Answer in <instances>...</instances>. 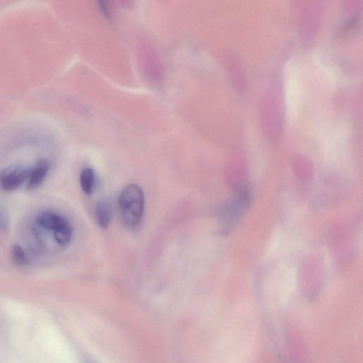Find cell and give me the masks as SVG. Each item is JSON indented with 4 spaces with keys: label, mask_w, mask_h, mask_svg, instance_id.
<instances>
[{
    "label": "cell",
    "mask_w": 363,
    "mask_h": 363,
    "mask_svg": "<svg viewBox=\"0 0 363 363\" xmlns=\"http://www.w3.org/2000/svg\"><path fill=\"white\" fill-rule=\"evenodd\" d=\"M250 193L247 188L240 192L235 199L222 208L219 217V231L222 235L228 234L236 225L249 207Z\"/></svg>",
    "instance_id": "7a4b0ae2"
},
{
    "label": "cell",
    "mask_w": 363,
    "mask_h": 363,
    "mask_svg": "<svg viewBox=\"0 0 363 363\" xmlns=\"http://www.w3.org/2000/svg\"><path fill=\"white\" fill-rule=\"evenodd\" d=\"M11 256L14 262L18 266L28 264V259L23 249L19 245H13L11 248Z\"/></svg>",
    "instance_id": "ba28073f"
},
{
    "label": "cell",
    "mask_w": 363,
    "mask_h": 363,
    "mask_svg": "<svg viewBox=\"0 0 363 363\" xmlns=\"http://www.w3.org/2000/svg\"><path fill=\"white\" fill-rule=\"evenodd\" d=\"M49 169L50 163L44 159L38 160L33 167H30L27 189L29 190L37 189L46 177Z\"/></svg>",
    "instance_id": "5b68a950"
},
{
    "label": "cell",
    "mask_w": 363,
    "mask_h": 363,
    "mask_svg": "<svg viewBox=\"0 0 363 363\" xmlns=\"http://www.w3.org/2000/svg\"><path fill=\"white\" fill-rule=\"evenodd\" d=\"M94 216L98 225L103 229H106L113 217V207L106 200L97 202L94 207Z\"/></svg>",
    "instance_id": "8992f818"
},
{
    "label": "cell",
    "mask_w": 363,
    "mask_h": 363,
    "mask_svg": "<svg viewBox=\"0 0 363 363\" xmlns=\"http://www.w3.org/2000/svg\"><path fill=\"white\" fill-rule=\"evenodd\" d=\"M79 183L84 194H91L96 185V177L94 171L90 167L83 169L79 175Z\"/></svg>",
    "instance_id": "52a82bcc"
},
{
    "label": "cell",
    "mask_w": 363,
    "mask_h": 363,
    "mask_svg": "<svg viewBox=\"0 0 363 363\" xmlns=\"http://www.w3.org/2000/svg\"><path fill=\"white\" fill-rule=\"evenodd\" d=\"M118 212L123 225L129 229L138 227L143 216L144 193L136 184H130L121 191L118 201Z\"/></svg>",
    "instance_id": "6da1fadb"
},
{
    "label": "cell",
    "mask_w": 363,
    "mask_h": 363,
    "mask_svg": "<svg viewBox=\"0 0 363 363\" xmlns=\"http://www.w3.org/2000/svg\"><path fill=\"white\" fill-rule=\"evenodd\" d=\"M30 167L11 166L5 168L0 174V186L7 191L17 189L23 183L27 182Z\"/></svg>",
    "instance_id": "3957f363"
},
{
    "label": "cell",
    "mask_w": 363,
    "mask_h": 363,
    "mask_svg": "<svg viewBox=\"0 0 363 363\" xmlns=\"http://www.w3.org/2000/svg\"><path fill=\"white\" fill-rule=\"evenodd\" d=\"M37 223L52 233L70 225L69 221L63 216L52 211H43L36 218Z\"/></svg>",
    "instance_id": "277c9868"
}]
</instances>
